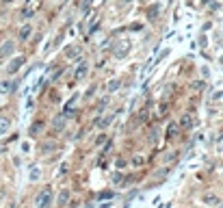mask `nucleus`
<instances>
[{
  "label": "nucleus",
  "instance_id": "obj_2",
  "mask_svg": "<svg viewBox=\"0 0 223 208\" xmlns=\"http://www.w3.org/2000/svg\"><path fill=\"white\" fill-rule=\"evenodd\" d=\"M22 63H24V59H22V57H20V59H13V63L9 65V74H15V72H17V67H20Z\"/></svg>",
  "mask_w": 223,
  "mask_h": 208
},
{
  "label": "nucleus",
  "instance_id": "obj_8",
  "mask_svg": "<svg viewBox=\"0 0 223 208\" xmlns=\"http://www.w3.org/2000/svg\"><path fill=\"white\" fill-rule=\"evenodd\" d=\"M28 35H31V26H24V28L20 31V37H22V39H26Z\"/></svg>",
  "mask_w": 223,
  "mask_h": 208
},
{
  "label": "nucleus",
  "instance_id": "obj_3",
  "mask_svg": "<svg viewBox=\"0 0 223 208\" xmlns=\"http://www.w3.org/2000/svg\"><path fill=\"white\" fill-rule=\"evenodd\" d=\"M9 128H11V122H9L7 117H0V134H5Z\"/></svg>",
  "mask_w": 223,
  "mask_h": 208
},
{
  "label": "nucleus",
  "instance_id": "obj_9",
  "mask_svg": "<svg viewBox=\"0 0 223 208\" xmlns=\"http://www.w3.org/2000/svg\"><path fill=\"white\" fill-rule=\"evenodd\" d=\"M37 178H39V171H37V169H33V176H31V180H37Z\"/></svg>",
  "mask_w": 223,
  "mask_h": 208
},
{
  "label": "nucleus",
  "instance_id": "obj_4",
  "mask_svg": "<svg viewBox=\"0 0 223 208\" xmlns=\"http://www.w3.org/2000/svg\"><path fill=\"white\" fill-rule=\"evenodd\" d=\"M48 199H50V191L41 193V195H39V202H37V204H39V208H43V204H48Z\"/></svg>",
  "mask_w": 223,
  "mask_h": 208
},
{
  "label": "nucleus",
  "instance_id": "obj_6",
  "mask_svg": "<svg viewBox=\"0 0 223 208\" xmlns=\"http://www.w3.org/2000/svg\"><path fill=\"white\" fill-rule=\"evenodd\" d=\"M54 122H57V124H54V128H57V130H61V128H65V117H57Z\"/></svg>",
  "mask_w": 223,
  "mask_h": 208
},
{
  "label": "nucleus",
  "instance_id": "obj_5",
  "mask_svg": "<svg viewBox=\"0 0 223 208\" xmlns=\"http://www.w3.org/2000/svg\"><path fill=\"white\" fill-rule=\"evenodd\" d=\"M204 202H206V204H217V195H214V193H206V195H204Z\"/></svg>",
  "mask_w": 223,
  "mask_h": 208
},
{
  "label": "nucleus",
  "instance_id": "obj_1",
  "mask_svg": "<svg viewBox=\"0 0 223 208\" xmlns=\"http://www.w3.org/2000/svg\"><path fill=\"white\" fill-rule=\"evenodd\" d=\"M11 52H13V43H11V41H7V43L2 46V48H0V57H9Z\"/></svg>",
  "mask_w": 223,
  "mask_h": 208
},
{
  "label": "nucleus",
  "instance_id": "obj_7",
  "mask_svg": "<svg viewBox=\"0 0 223 208\" xmlns=\"http://www.w3.org/2000/svg\"><path fill=\"white\" fill-rule=\"evenodd\" d=\"M67 199H69V193H67V191H63V193L59 195V206H63V204H65Z\"/></svg>",
  "mask_w": 223,
  "mask_h": 208
}]
</instances>
